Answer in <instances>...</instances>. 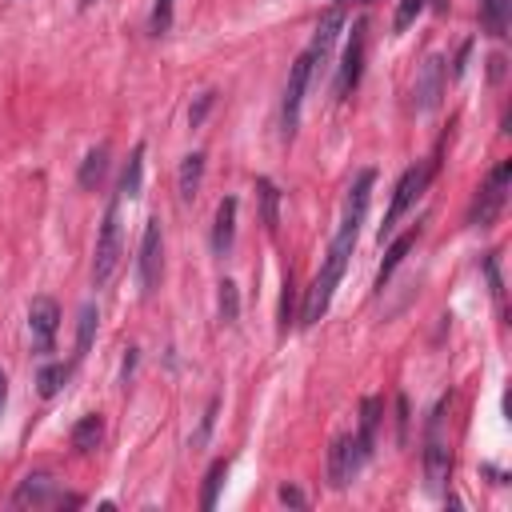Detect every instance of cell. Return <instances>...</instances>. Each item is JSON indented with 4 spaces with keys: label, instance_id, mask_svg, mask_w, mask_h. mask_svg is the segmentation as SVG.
Masks as SVG:
<instances>
[{
    "label": "cell",
    "instance_id": "obj_1",
    "mask_svg": "<svg viewBox=\"0 0 512 512\" xmlns=\"http://www.w3.org/2000/svg\"><path fill=\"white\" fill-rule=\"evenodd\" d=\"M444 412H448V396H440V404L432 408L428 428H424V480H428V492H444V484L452 476V448L444 440Z\"/></svg>",
    "mask_w": 512,
    "mask_h": 512
},
{
    "label": "cell",
    "instance_id": "obj_2",
    "mask_svg": "<svg viewBox=\"0 0 512 512\" xmlns=\"http://www.w3.org/2000/svg\"><path fill=\"white\" fill-rule=\"evenodd\" d=\"M372 184H376V172H372V168L356 172V180H352V188H348V200H344V216H340V228H336V236H332L328 252L352 256V248H356V232H360V224H364V212H368V200H372Z\"/></svg>",
    "mask_w": 512,
    "mask_h": 512
},
{
    "label": "cell",
    "instance_id": "obj_3",
    "mask_svg": "<svg viewBox=\"0 0 512 512\" xmlns=\"http://www.w3.org/2000/svg\"><path fill=\"white\" fill-rule=\"evenodd\" d=\"M436 168H440V160L432 156V160H424V164H412L400 180H396V188H392V204H388V212H384V224H380V244L392 236V228L400 224V216L424 196V188H428V180L436 176Z\"/></svg>",
    "mask_w": 512,
    "mask_h": 512
},
{
    "label": "cell",
    "instance_id": "obj_4",
    "mask_svg": "<svg viewBox=\"0 0 512 512\" xmlns=\"http://www.w3.org/2000/svg\"><path fill=\"white\" fill-rule=\"evenodd\" d=\"M508 180H512V160H500V164L488 172V180L476 188V196H472V208H468V224H472V228L496 224V216H500V208H504V200H508Z\"/></svg>",
    "mask_w": 512,
    "mask_h": 512
},
{
    "label": "cell",
    "instance_id": "obj_5",
    "mask_svg": "<svg viewBox=\"0 0 512 512\" xmlns=\"http://www.w3.org/2000/svg\"><path fill=\"white\" fill-rule=\"evenodd\" d=\"M116 264H120V196L104 208V220H100L96 256H92V284L104 288L116 276Z\"/></svg>",
    "mask_w": 512,
    "mask_h": 512
},
{
    "label": "cell",
    "instance_id": "obj_6",
    "mask_svg": "<svg viewBox=\"0 0 512 512\" xmlns=\"http://www.w3.org/2000/svg\"><path fill=\"white\" fill-rule=\"evenodd\" d=\"M344 268H348V256L328 252V260H324V268L316 272V280H312V288H308V296H304V308H300V324H304V328H312V324L328 312V304H332V296H336V288H340V280H344Z\"/></svg>",
    "mask_w": 512,
    "mask_h": 512
},
{
    "label": "cell",
    "instance_id": "obj_7",
    "mask_svg": "<svg viewBox=\"0 0 512 512\" xmlns=\"http://www.w3.org/2000/svg\"><path fill=\"white\" fill-rule=\"evenodd\" d=\"M312 68H316V56L312 52H300L292 72H288V84H284V108H280V128H284V140L296 136V124H300V104H304V92H308V80H312Z\"/></svg>",
    "mask_w": 512,
    "mask_h": 512
},
{
    "label": "cell",
    "instance_id": "obj_8",
    "mask_svg": "<svg viewBox=\"0 0 512 512\" xmlns=\"http://www.w3.org/2000/svg\"><path fill=\"white\" fill-rule=\"evenodd\" d=\"M160 272H164V236H160V220L152 216V220L144 224L140 256H136V276H140V292H144V296H152V292H156Z\"/></svg>",
    "mask_w": 512,
    "mask_h": 512
},
{
    "label": "cell",
    "instance_id": "obj_9",
    "mask_svg": "<svg viewBox=\"0 0 512 512\" xmlns=\"http://www.w3.org/2000/svg\"><path fill=\"white\" fill-rule=\"evenodd\" d=\"M56 328H60V304L52 296H36L28 304V336H32V352H52L56 348Z\"/></svg>",
    "mask_w": 512,
    "mask_h": 512
},
{
    "label": "cell",
    "instance_id": "obj_10",
    "mask_svg": "<svg viewBox=\"0 0 512 512\" xmlns=\"http://www.w3.org/2000/svg\"><path fill=\"white\" fill-rule=\"evenodd\" d=\"M364 32H368V24L356 20V24H352V36H348V44H344L340 68H336V100H344V96L360 84V72H364Z\"/></svg>",
    "mask_w": 512,
    "mask_h": 512
},
{
    "label": "cell",
    "instance_id": "obj_11",
    "mask_svg": "<svg viewBox=\"0 0 512 512\" xmlns=\"http://www.w3.org/2000/svg\"><path fill=\"white\" fill-rule=\"evenodd\" d=\"M12 504L16 508H44V504H76V496H64L48 472H28L20 480V488L12 492Z\"/></svg>",
    "mask_w": 512,
    "mask_h": 512
},
{
    "label": "cell",
    "instance_id": "obj_12",
    "mask_svg": "<svg viewBox=\"0 0 512 512\" xmlns=\"http://www.w3.org/2000/svg\"><path fill=\"white\" fill-rule=\"evenodd\" d=\"M364 464H368V456L356 448V436H336L332 448H328V484L344 488Z\"/></svg>",
    "mask_w": 512,
    "mask_h": 512
},
{
    "label": "cell",
    "instance_id": "obj_13",
    "mask_svg": "<svg viewBox=\"0 0 512 512\" xmlns=\"http://www.w3.org/2000/svg\"><path fill=\"white\" fill-rule=\"evenodd\" d=\"M444 80H448L444 60H440V56H428V60L420 64V76H416V88H412V104H416V112H432V108L440 104V96H444Z\"/></svg>",
    "mask_w": 512,
    "mask_h": 512
},
{
    "label": "cell",
    "instance_id": "obj_14",
    "mask_svg": "<svg viewBox=\"0 0 512 512\" xmlns=\"http://www.w3.org/2000/svg\"><path fill=\"white\" fill-rule=\"evenodd\" d=\"M236 212H240V200L236 196H224L216 204V224H212V252L216 256H228L232 252V240H236Z\"/></svg>",
    "mask_w": 512,
    "mask_h": 512
},
{
    "label": "cell",
    "instance_id": "obj_15",
    "mask_svg": "<svg viewBox=\"0 0 512 512\" xmlns=\"http://www.w3.org/2000/svg\"><path fill=\"white\" fill-rule=\"evenodd\" d=\"M340 28H344V12H340V4L336 8H328L324 16H320V24H316V36H312V56L316 60H324L328 52H332V44H336V36H340Z\"/></svg>",
    "mask_w": 512,
    "mask_h": 512
},
{
    "label": "cell",
    "instance_id": "obj_16",
    "mask_svg": "<svg viewBox=\"0 0 512 512\" xmlns=\"http://www.w3.org/2000/svg\"><path fill=\"white\" fill-rule=\"evenodd\" d=\"M100 440H104V416H100V412L80 416L76 428H72V448H76L80 456H92V452L100 448Z\"/></svg>",
    "mask_w": 512,
    "mask_h": 512
},
{
    "label": "cell",
    "instance_id": "obj_17",
    "mask_svg": "<svg viewBox=\"0 0 512 512\" xmlns=\"http://www.w3.org/2000/svg\"><path fill=\"white\" fill-rule=\"evenodd\" d=\"M476 12H480V28L488 36H508V16H512V0H476Z\"/></svg>",
    "mask_w": 512,
    "mask_h": 512
},
{
    "label": "cell",
    "instance_id": "obj_18",
    "mask_svg": "<svg viewBox=\"0 0 512 512\" xmlns=\"http://www.w3.org/2000/svg\"><path fill=\"white\" fill-rule=\"evenodd\" d=\"M200 180H204V152H188V156H184V164H180V172H176L180 200H196Z\"/></svg>",
    "mask_w": 512,
    "mask_h": 512
},
{
    "label": "cell",
    "instance_id": "obj_19",
    "mask_svg": "<svg viewBox=\"0 0 512 512\" xmlns=\"http://www.w3.org/2000/svg\"><path fill=\"white\" fill-rule=\"evenodd\" d=\"M416 236H420V228H412V232H404V236H396L392 240V248L384 252V264H380V272H376V288H384L388 280H392V272L400 268V260L408 256V248L416 244Z\"/></svg>",
    "mask_w": 512,
    "mask_h": 512
},
{
    "label": "cell",
    "instance_id": "obj_20",
    "mask_svg": "<svg viewBox=\"0 0 512 512\" xmlns=\"http://www.w3.org/2000/svg\"><path fill=\"white\" fill-rule=\"evenodd\" d=\"M376 424H380V400H376V396H364V404H360V432H356V448H360L364 456H372Z\"/></svg>",
    "mask_w": 512,
    "mask_h": 512
},
{
    "label": "cell",
    "instance_id": "obj_21",
    "mask_svg": "<svg viewBox=\"0 0 512 512\" xmlns=\"http://www.w3.org/2000/svg\"><path fill=\"white\" fill-rule=\"evenodd\" d=\"M140 176H144V144H136L132 148V156H128V168H124V176H120V200H132V196H140Z\"/></svg>",
    "mask_w": 512,
    "mask_h": 512
},
{
    "label": "cell",
    "instance_id": "obj_22",
    "mask_svg": "<svg viewBox=\"0 0 512 512\" xmlns=\"http://www.w3.org/2000/svg\"><path fill=\"white\" fill-rule=\"evenodd\" d=\"M104 172H108V148L100 144V148H92L88 156H84V164H80V188H96L100 180H104Z\"/></svg>",
    "mask_w": 512,
    "mask_h": 512
},
{
    "label": "cell",
    "instance_id": "obj_23",
    "mask_svg": "<svg viewBox=\"0 0 512 512\" xmlns=\"http://www.w3.org/2000/svg\"><path fill=\"white\" fill-rule=\"evenodd\" d=\"M224 476H228V460H212V468L204 472V492H200V508H204V512L216 508V492H220Z\"/></svg>",
    "mask_w": 512,
    "mask_h": 512
},
{
    "label": "cell",
    "instance_id": "obj_24",
    "mask_svg": "<svg viewBox=\"0 0 512 512\" xmlns=\"http://www.w3.org/2000/svg\"><path fill=\"white\" fill-rule=\"evenodd\" d=\"M68 376H72V364H44L40 376H36L40 396H56V392L68 384Z\"/></svg>",
    "mask_w": 512,
    "mask_h": 512
},
{
    "label": "cell",
    "instance_id": "obj_25",
    "mask_svg": "<svg viewBox=\"0 0 512 512\" xmlns=\"http://www.w3.org/2000/svg\"><path fill=\"white\" fill-rule=\"evenodd\" d=\"M256 196H260V208H264V212H260V216H264V228H268V232H276V204H280L276 184L260 176V180H256Z\"/></svg>",
    "mask_w": 512,
    "mask_h": 512
},
{
    "label": "cell",
    "instance_id": "obj_26",
    "mask_svg": "<svg viewBox=\"0 0 512 512\" xmlns=\"http://www.w3.org/2000/svg\"><path fill=\"white\" fill-rule=\"evenodd\" d=\"M92 332H96V304H84V308H80V324H76V360L88 352Z\"/></svg>",
    "mask_w": 512,
    "mask_h": 512
},
{
    "label": "cell",
    "instance_id": "obj_27",
    "mask_svg": "<svg viewBox=\"0 0 512 512\" xmlns=\"http://www.w3.org/2000/svg\"><path fill=\"white\" fill-rule=\"evenodd\" d=\"M236 316H240V292L232 280H220V320L236 324Z\"/></svg>",
    "mask_w": 512,
    "mask_h": 512
},
{
    "label": "cell",
    "instance_id": "obj_28",
    "mask_svg": "<svg viewBox=\"0 0 512 512\" xmlns=\"http://www.w3.org/2000/svg\"><path fill=\"white\" fill-rule=\"evenodd\" d=\"M172 4L176 0H152V16H148V32L152 36H164L172 28Z\"/></svg>",
    "mask_w": 512,
    "mask_h": 512
},
{
    "label": "cell",
    "instance_id": "obj_29",
    "mask_svg": "<svg viewBox=\"0 0 512 512\" xmlns=\"http://www.w3.org/2000/svg\"><path fill=\"white\" fill-rule=\"evenodd\" d=\"M424 4H428V0H400V8H396V16H392V28L404 32V28L424 12Z\"/></svg>",
    "mask_w": 512,
    "mask_h": 512
},
{
    "label": "cell",
    "instance_id": "obj_30",
    "mask_svg": "<svg viewBox=\"0 0 512 512\" xmlns=\"http://www.w3.org/2000/svg\"><path fill=\"white\" fill-rule=\"evenodd\" d=\"M484 272H488V288H492V296L500 300V296H504V284H500V268H496V252H488V256H484Z\"/></svg>",
    "mask_w": 512,
    "mask_h": 512
},
{
    "label": "cell",
    "instance_id": "obj_31",
    "mask_svg": "<svg viewBox=\"0 0 512 512\" xmlns=\"http://www.w3.org/2000/svg\"><path fill=\"white\" fill-rule=\"evenodd\" d=\"M292 324V276L284 280V300H280V332H288Z\"/></svg>",
    "mask_w": 512,
    "mask_h": 512
},
{
    "label": "cell",
    "instance_id": "obj_32",
    "mask_svg": "<svg viewBox=\"0 0 512 512\" xmlns=\"http://www.w3.org/2000/svg\"><path fill=\"white\" fill-rule=\"evenodd\" d=\"M396 440L400 444L408 440V400L404 396H396Z\"/></svg>",
    "mask_w": 512,
    "mask_h": 512
},
{
    "label": "cell",
    "instance_id": "obj_33",
    "mask_svg": "<svg viewBox=\"0 0 512 512\" xmlns=\"http://www.w3.org/2000/svg\"><path fill=\"white\" fill-rule=\"evenodd\" d=\"M284 504H296V508H304V492L300 488H292V484H280V492H276Z\"/></svg>",
    "mask_w": 512,
    "mask_h": 512
},
{
    "label": "cell",
    "instance_id": "obj_34",
    "mask_svg": "<svg viewBox=\"0 0 512 512\" xmlns=\"http://www.w3.org/2000/svg\"><path fill=\"white\" fill-rule=\"evenodd\" d=\"M208 108H212V92H204V96H200V100H196V108H192V112H188V120H192V124H200V120H204V112H208Z\"/></svg>",
    "mask_w": 512,
    "mask_h": 512
},
{
    "label": "cell",
    "instance_id": "obj_35",
    "mask_svg": "<svg viewBox=\"0 0 512 512\" xmlns=\"http://www.w3.org/2000/svg\"><path fill=\"white\" fill-rule=\"evenodd\" d=\"M4 400H8V380H4V372H0V412H4Z\"/></svg>",
    "mask_w": 512,
    "mask_h": 512
},
{
    "label": "cell",
    "instance_id": "obj_36",
    "mask_svg": "<svg viewBox=\"0 0 512 512\" xmlns=\"http://www.w3.org/2000/svg\"><path fill=\"white\" fill-rule=\"evenodd\" d=\"M332 4H368V0H332Z\"/></svg>",
    "mask_w": 512,
    "mask_h": 512
},
{
    "label": "cell",
    "instance_id": "obj_37",
    "mask_svg": "<svg viewBox=\"0 0 512 512\" xmlns=\"http://www.w3.org/2000/svg\"><path fill=\"white\" fill-rule=\"evenodd\" d=\"M92 4H96V0H80V8H92Z\"/></svg>",
    "mask_w": 512,
    "mask_h": 512
}]
</instances>
